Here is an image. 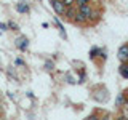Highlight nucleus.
I'll return each instance as SVG.
<instances>
[{
    "instance_id": "obj_1",
    "label": "nucleus",
    "mask_w": 128,
    "mask_h": 120,
    "mask_svg": "<svg viewBox=\"0 0 128 120\" xmlns=\"http://www.w3.org/2000/svg\"><path fill=\"white\" fill-rule=\"evenodd\" d=\"M78 11L86 18V21H96V19L99 18V14L96 13V11L91 10V6L88 5V3H85V5H80L78 6Z\"/></svg>"
},
{
    "instance_id": "obj_2",
    "label": "nucleus",
    "mask_w": 128,
    "mask_h": 120,
    "mask_svg": "<svg viewBox=\"0 0 128 120\" xmlns=\"http://www.w3.org/2000/svg\"><path fill=\"white\" fill-rule=\"evenodd\" d=\"M51 6H53L54 13L59 14V16H64V13H66V5L62 3V0H51Z\"/></svg>"
},
{
    "instance_id": "obj_3",
    "label": "nucleus",
    "mask_w": 128,
    "mask_h": 120,
    "mask_svg": "<svg viewBox=\"0 0 128 120\" xmlns=\"http://www.w3.org/2000/svg\"><path fill=\"white\" fill-rule=\"evenodd\" d=\"M14 45L18 50H21V51H26L27 50V46H29V40H27V37H24V35H21V37H18L14 40Z\"/></svg>"
},
{
    "instance_id": "obj_4",
    "label": "nucleus",
    "mask_w": 128,
    "mask_h": 120,
    "mask_svg": "<svg viewBox=\"0 0 128 120\" xmlns=\"http://www.w3.org/2000/svg\"><path fill=\"white\" fill-rule=\"evenodd\" d=\"M117 56H118V59L120 61H128V45H122L118 48V53H117Z\"/></svg>"
},
{
    "instance_id": "obj_5",
    "label": "nucleus",
    "mask_w": 128,
    "mask_h": 120,
    "mask_svg": "<svg viewBox=\"0 0 128 120\" xmlns=\"http://www.w3.org/2000/svg\"><path fill=\"white\" fill-rule=\"evenodd\" d=\"M98 54L101 56L102 59H106V58H107V56H106V53H104V51L101 50V48H98V46H93V48H91V51H90V58H91V59H94Z\"/></svg>"
},
{
    "instance_id": "obj_6",
    "label": "nucleus",
    "mask_w": 128,
    "mask_h": 120,
    "mask_svg": "<svg viewBox=\"0 0 128 120\" xmlns=\"http://www.w3.org/2000/svg\"><path fill=\"white\" fill-rule=\"evenodd\" d=\"M16 11H18V13H29L30 8L26 2H19L18 5H16Z\"/></svg>"
},
{
    "instance_id": "obj_7",
    "label": "nucleus",
    "mask_w": 128,
    "mask_h": 120,
    "mask_svg": "<svg viewBox=\"0 0 128 120\" xmlns=\"http://www.w3.org/2000/svg\"><path fill=\"white\" fill-rule=\"evenodd\" d=\"M118 72H120V75H122L123 78H128V62L126 61H123L122 64H120Z\"/></svg>"
},
{
    "instance_id": "obj_8",
    "label": "nucleus",
    "mask_w": 128,
    "mask_h": 120,
    "mask_svg": "<svg viewBox=\"0 0 128 120\" xmlns=\"http://www.w3.org/2000/svg\"><path fill=\"white\" fill-rule=\"evenodd\" d=\"M72 21H75L77 24H85V22H86V18H85L82 13H80V11H75L74 19H72Z\"/></svg>"
},
{
    "instance_id": "obj_9",
    "label": "nucleus",
    "mask_w": 128,
    "mask_h": 120,
    "mask_svg": "<svg viewBox=\"0 0 128 120\" xmlns=\"http://www.w3.org/2000/svg\"><path fill=\"white\" fill-rule=\"evenodd\" d=\"M125 102H126V98H125V94H123V93H120V94L117 96V99H115V106H117V107H120L122 104H125Z\"/></svg>"
},
{
    "instance_id": "obj_10",
    "label": "nucleus",
    "mask_w": 128,
    "mask_h": 120,
    "mask_svg": "<svg viewBox=\"0 0 128 120\" xmlns=\"http://www.w3.org/2000/svg\"><path fill=\"white\" fill-rule=\"evenodd\" d=\"M64 14H66V18L69 19V21H72V19H74V14H75V10H72V6H67Z\"/></svg>"
},
{
    "instance_id": "obj_11",
    "label": "nucleus",
    "mask_w": 128,
    "mask_h": 120,
    "mask_svg": "<svg viewBox=\"0 0 128 120\" xmlns=\"http://www.w3.org/2000/svg\"><path fill=\"white\" fill-rule=\"evenodd\" d=\"M54 22H56V26H58V29H59V32H61V37H62V38H67V35H66V30H64L62 24H59V21H58V18H54Z\"/></svg>"
},
{
    "instance_id": "obj_12",
    "label": "nucleus",
    "mask_w": 128,
    "mask_h": 120,
    "mask_svg": "<svg viewBox=\"0 0 128 120\" xmlns=\"http://www.w3.org/2000/svg\"><path fill=\"white\" fill-rule=\"evenodd\" d=\"M6 24H8V27H10L11 30H18V29H19V27H18V24H16L14 21H8Z\"/></svg>"
},
{
    "instance_id": "obj_13",
    "label": "nucleus",
    "mask_w": 128,
    "mask_h": 120,
    "mask_svg": "<svg viewBox=\"0 0 128 120\" xmlns=\"http://www.w3.org/2000/svg\"><path fill=\"white\" fill-rule=\"evenodd\" d=\"M45 69H46V70H53V69H54L53 61H46V62H45Z\"/></svg>"
},
{
    "instance_id": "obj_14",
    "label": "nucleus",
    "mask_w": 128,
    "mask_h": 120,
    "mask_svg": "<svg viewBox=\"0 0 128 120\" xmlns=\"http://www.w3.org/2000/svg\"><path fill=\"white\" fill-rule=\"evenodd\" d=\"M62 3L66 6H74L75 5V0H62Z\"/></svg>"
},
{
    "instance_id": "obj_15",
    "label": "nucleus",
    "mask_w": 128,
    "mask_h": 120,
    "mask_svg": "<svg viewBox=\"0 0 128 120\" xmlns=\"http://www.w3.org/2000/svg\"><path fill=\"white\" fill-rule=\"evenodd\" d=\"M85 78H86V75H85V72H80V77H78V83H83L85 82Z\"/></svg>"
},
{
    "instance_id": "obj_16",
    "label": "nucleus",
    "mask_w": 128,
    "mask_h": 120,
    "mask_svg": "<svg viewBox=\"0 0 128 120\" xmlns=\"http://www.w3.org/2000/svg\"><path fill=\"white\" fill-rule=\"evenodd\" d=\"M90 0H75V5L80 6V5H85V3H88Z\"/></svg>"
},
{
    "instance_id": "obj_17",
    "label": "nucleus",
    "mask_w": 128,
    "mask_h": 120,
    "mask_svg": "<svg viewBox=\"0 0 128 120\" xmlns=\"http://www.w3.org/2000/svg\"><path fill=\"white\" fill-rule=\"evenodd\" d=\"M14 62H16V66H26V62H24L21 58H18V59H16Z\"/></svg>"
},
{
    "instance_id": "obj_18",
    "label": "nucleus",
    "mask_w": 128,
    "mask_h": 120,
    "mask_svg": "<svg viewBox=\"0 0 128 120\" xmlns=\"http://www.w3.org/2000/svg\"><path fill=\"white\" fill-rule=\"evenodd\" d=\"M0 29H2V30H8V24H5V22H0Z\"/></svg>"
}]
</instances>
